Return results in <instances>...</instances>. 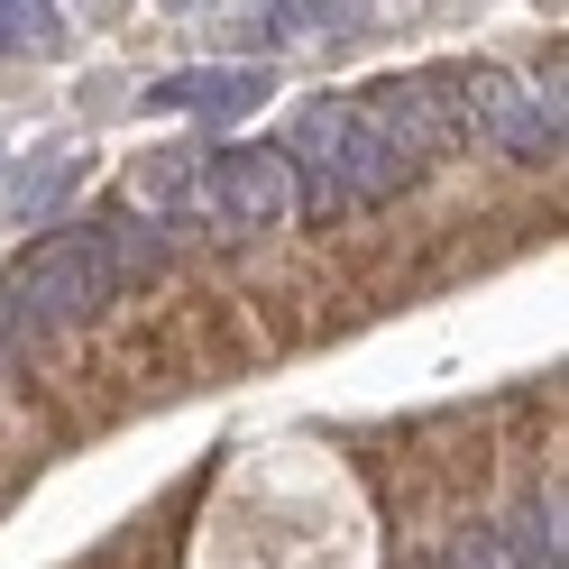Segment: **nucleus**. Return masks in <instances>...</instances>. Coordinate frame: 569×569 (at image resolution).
<instances>
[{"label":"nucleus","instance_id":"nucleus-1","mask_svg":"<svg viewBox=\"0 0 569 569\" xmlns=\"http://www.w3.org/2000/svg\"><path fill=\"white\" fill-rule=\"evenodd\" d=\"M157 258H166V239L138 230V221L47 230L10 276H0V331H10V340H28V331H74V322H92V312L120 295V284L148 276Z\"/></svg>","mask_w":569,"mask_h":569},{"label":"nucleus","instance_id":"nucleus-2","mask_svg":"<svg viewBox=\"0 0 569 569\" xmlns=\"http://www.w3.org/2000/svg\"><path fill=\"white\" fill-rule=\"evenodd\" d=\"M276 157H284V174H303V211L312 221L386 202V193L413 184V166L377 138V120L359 111V101H312V111H295V129H284Z\"/></svg>","mask_w":569,"mask_h":569},{"label":"nucleus","instance_id":"nucleus-3","mask_svg":"<svg viewBox=\"0 0 569 569\" xmlns=\"http://www.w3.org/2000/svg\"><path fill=\"white\" fill-rule=\"evenodd\" d=\"M295 211V174L276 148H211L193 157V221L211 239H267Z\"/></svg>","mask_w":569,"mask_h":569},{"label":"nucleus","instance_id":"nucleus-4","mask_svg":"<svg viewBox=\"0 0 569 569\" xmlns=\"http://www.w3.org/2000/svg\"><path fill=\"white\" fill-rule=\"evenodd\" d=\"M359 111L377 120V138L396 148L413 174L450 157V148H469V111H459V64H422V74H396V83H377Z\"/></svg>","mask_w":569,"mask_h":569},{"label":"nucleus","instance_id":"nucleus-5","mask_svg":"<svg viewBox=\"0 0 569 569\" xmlns=\"http://www.w3.org/2000/svg\"><path fill=\"white\" fill-rule=\"evenodd\" d=\"M459 111H469V138L506 148L515 166H551L560 157V92H532L496 64H459Z\"/></svg>","mask_w":569,"mask_h":569},{"label":"nucleus","instance_id":"nucleus-6","mask_svg":"<svg viewBox=\"0 0 569 569\" xmlns=\"http://www.w3.org/2000/svg\"><path fill=\"white\" fill-rule=\"evenodd\" d=\"M148 101L157 111H184V120H239V111L267 101V74L258 64H184V74L148 83Z\"/></svg>","mask_w":569,"mask_h":569},{"label":"nucleus","instance_id":"nucleus-7","mask_svg":"<svg viewBox=\"0 0 569 569\" xmlns=\"http://www.w3.org/2000/svg\"><path fill=\"white\" fill-rule=\"evenodd\" d=\"M19 47H56V10H38V0H0V56Z\"/></svg>","mask_w":569,"mask_h":569},{"label":"nucleus","instance_id":"nucleus-8","mask_svg":"<svg viewBox=\"0 0 569 569\" xmlns=\"http://www.w3.org/2000/svg\"><path fill=\"white\" fill-rule=\"evenodd\" d=\"M422 569H506V551H496V532L478 523V532H459V542H441Z\"/></svg>","mask_w":569,"mask_h":569},{"label":"nucleus","instance_id":"nucleus-9","mask_svg":"<svg viewBox=\"0 0 569 569\" xmlns=\"http://www.w3.org/2000/svg\"><path fill=\"white\" fill-rule=\"evenodd\" d=\"M10 359H19V340H10V331H0V368H10Z\"/></svg>","mask_w":569,"mask_h":569}]
</instances>
